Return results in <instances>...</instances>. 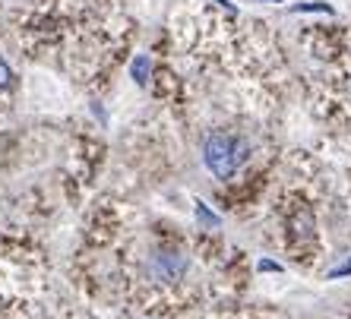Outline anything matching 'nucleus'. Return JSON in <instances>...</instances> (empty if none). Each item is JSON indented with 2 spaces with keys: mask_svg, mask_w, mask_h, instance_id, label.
Wrapping results in <instances>:
<instances>
[{
  "mask_svg": "<svg viewBox=\"0 0 351 319\" xmlns=\"http://www.w3.org/2000/svg\"><path fill=\"white\" fill-rule=\"evenodd\" d=\"M342 275H351V259H348V262H342L339 269L329 272V279H342Z\"/></svg>",
  "mask_w": 351,
  "mask_h": 319,
  "instance_id": "6e6552de",
  "label": "nucleus"
},
{
  "mask_svg": "<svg viewBox=\"0 0 351 319\" xmlns=\"http://www.w3.org/2000/svg\"><path fill=\"white\" fill-rule=\"evenodd\" d=\"M294 234H298V238H311V234H313L311 212H304V215H298V218H294Z\"/></svg>",
  "mask_w": 351,
  "mask_h": 319,
  "instance_id": "39448f33",
  "label": "nucleus"
},
{
  "mask_svg": "<svg viewBox=\"0 0 351 319\" xmlns=\"http://www.w3.org/2000/svg\"><path fill=\"white\" fill-rule=\"evenodd\" d=\"M149 70H152V60H149L146 54H139V58L133 60V66H130L133 79H136L139 86H146V79H149Z\"/></svg>",
  "mask_w": 351,
  "mask_h": 319,
  "instance_id": "7ed1b4c3",
  "label": "nucleus"
},
{
  "mask_svg": "<svg viewBox=\"0 0 351 319\" xmlns=\"http://www.w3.org/2000/svg\"><path fill=\"white\" fill-rule=\"evenodd\" d=\"M10 86H13V70L7 60H0V89H10Z\"/></svg>",
  "mask_w": 351,
  "mask_h": 319,
  "instance_id": "0eeeda50",
  "label": "nucleus"
},
{
  "mask_svg": "<svg viewBox=\"0 0 351 319\" xmlns=\"http://www.w3.org/2000/svg\"><path fill=\"white\" fill-rule=\"evenodd\" d=\"M196 218L203 221L206 228H219V215H215L213 209H209V205L203 203V199H199V203H196Z\"/></svg>",
  "mask_w": 351,
  "mask_h": 319,
  "instance_id": "20e7f679",
  "label": "nucleus"
},
{
  "mask_svg": "<svg viewBox=\"0 0 351 319\" xmlns=\"http://www.w3.org/2000/svg\"><path fill=\"white\" fill-rule=\"evenodd\" d=\"M190 269V259L178 246H158L146 256V275L156 285H178Z\"/></svg>",
  "mask_w": 351,
  "mask_h": 319,
  "instance_id": "f03ea898",
  "label": "nucleus"
},
{
  "mask_svg": "<svg viewBox=\"0 0 351 319\" xmlns=\"http://www.w3.org/2000/svg\"><path fill=\"white\" fill-rule=\"evenodd\" d=\"M250 158V142L231 133H209L203 140V162L219 180L234 177Z\"/></svg>",
  "mask_w": 351,
  "mask_h": 319,
  "instance_id": "f257e3e1",
  "label": "nucleus"
},
{
  "mask_svg": "<svg viewBox=\"0 0 351 319\" xmlns=\"http://www.w3.org/2000/svg\"><path fill=\"white\" fill-rule=\"evenodd\" d=\"M291 13H332L329 3H294Z\"/></svg>",
  "mask_w": 351,
  "mask_h": 319,
  "instance_id": "423d86ee",
  "label": "nucleus"
},
{
  "mask_svg": "<svg viewBox=\"0 0 351 319\" xmlns=\"http://www.w3.org/2000/svg\"><path fill=\"white\" fill-rule=\"evenodd\" d=\"M260 272H282V266H278V262H272V259H263L260 262Z\"/></svg>",
  "mask_w": 351,
  "mask_h": 319,
  "instance_id": "1a4fd4ad",
  "label": "nucleus"
},
{
  "mask_svg": "<svg viewBox=\"0 0 351 319\" xmlns=\"http://www.w3.org/2000/svg\"><path fill=\"white\" fill-rule=\"evenodd\" d=\"M260 3H278V0H260Z\"/></svg>",
  "mask_w": 351,
  "mask_h": 319,
  "instance_id": "9d476101",
  "label": "nucleus"
}]
</instances>
